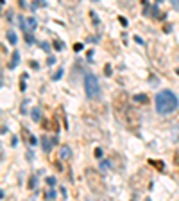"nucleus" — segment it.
Here are the masks:
<instances>
[{
	"label": "nucleus",
	"mask_w": 179,
	"mask_h": 201,
	"mask_svg": "<svg viewBox=\"0 0 179 201\" xmlns=\"http://www.w3.org/2000/svg\"><path fill=\"white\" fill-rule=\"evenodd\" d=\"M84 88H86V95L90 99H98L100 97V83H98L97 76L88 72L84 76Z\"/></svg>",
	"instance_id": "obj_4"
},
{
	"label": "nucleus",
	"mask_w": 179,
	"mask_h": 201,
	"mask_svg": "<svg viewBox=\"0 0 179 201\" xmlns=\"http://www.w3.org/2000/svg\"><path fill=\"white\" fill-rule=\"evenodd\" d=\"M43 126H45V127H49V126H50V120H47V122H43ZM52 127L56 129V133L59 131V127H57V124H56V120H52Z\"/></svg>",
	"instance_id": "obj_15"
},
{
	"label": "nucleus",
	"mask_w": 179,
	"mask_h": 201,
	"mask_svg": "<svg viewBox=\"0 0 179 201\" xmlns=\"http://www.w3.org/2000/svg\"><path fill=\"white\" fill-rule=\"evenodd\" d=\"M47 63H49V65H54V63H56V58H54V56H50L49 59H47Z\"/></svg>",
	"instance_id": "obj_24"
},
{
	"label": "nucleus",
	"mask_w": 179,
	"mask_h": 201,
	"mask_svg": "<svg viewBox=\"0 0 179 201\" xmlns=\"http://www.w3.org/2000/svg\"><path fill=\"white\" fill-rule=\"evenodd\" d=\"M84 176H86V183H88V187L91 188L93 194H102V192H104V188H106V185H104V178H102V174H100L98 170L88 167V169L84 170Z\"/></svg>",
	"instance_id": "obj_3"
},
{
	"label": "nucleus",
	"mask_w": 179,
	"mask_h": 201,
	"mask_svg": "<svg viewBox=\"0 0 179 201\" xmlns=\"http://www.w3.org/2000/svg\"><path fill=\"white\" fill-rule=\"evenodd\" d=\"M176 72H177V74H179V68H177V70H176Z\"/></svg>",
	"instance_id": "obj_30"
},
{
	"label": "nucleus",
	"mask_w": 179,
	"mask_h": 201,
	"mask_svg": "<svg viewBox=\"0 0 179 201\" xmlns=\"http://www.w3.org/2000/svg\"><path fill=\"white\" fill-rule=\"evenodd\" d=\"M18 61H20V52L15 50V52H13V59H11V65H9V66H11V68H15V66L18 65Z\"/></svg>",
	"instance_id": "obj_10"
},
{
	"label": "nucleus",
	"mask_w": 179,
	"mask_h": 201,
	"mask_svg": "<svg viewBox=\"0 0 179 201\" xmlns=\"http://www.w3.org/2000/svg\"><path fill=\"white\" fill-rule=\"evenodd\" d=\"M154 104H156V111L161 113V115H168L172 111H176L179 108V99L177 95L170 90H161L158 92L156 99H154Z\"/></svg>",
	"instance_id": "obj_2"
},
{
	"label": "nucleus",
	"mask_w": 179,
	"mask_h": 201,
	"mask_svg": "<svg viewBox=\"0 0 179 201\" xmlns=\"http://www.w3.org/2000/svg\"><path fill=\"white\" fill-rule=\"evenodd\" d=\"M113 109L118 117V120L122 122V126L131 131V133H138L140 129V124H142V119H140V113L132 108V104L129 102V95L125 92H118L113 99Z\"/></svg>",
	"instance_id": "obj_1"
},
{
	"label": "nucleus",
	"mask_w": 179,
	"mask_h": 201,
	"mask_svg": "<svg viewBox=\"0 0 179 201\" xmlns=\"http://www.w3.org/2000/svg\"><path fill=\"white\" fill-rule=\"evenodd\" d=\"M176 163H179V153H176Z\"/></svg>",
	"instance_id": "obj_29"
},
{
	"label": "nucleus",
	"mask_w": 179,
	"mask_h": 201,
	"mask_svg": "<svg viewBox=\"0 0 179 201\" xmlns=\"http://www.w3.org/2000/svg\"><path fill=\"white\" fill-rule=\"evenodd\" d=\"M25 40H27L29 43H34V40H32V36H31V34H25Z\"/></svg>",
	"instance_id": "obj_25"
},
{
	"label": "nucleus",
	"mask_w": 179,
	"mask_h": 201,
	"mask_svg": "<svg viewBox=\"0 0 179 201\" xmlns=\"http://www.w3.org/2000/svg\"><path fill=\"white\" fill-rule=\"evenodd\" d=\"M47 183H49L50 187H54L56 185V178H47Z\"/></svg>",
	"instance_id": "obj_19"
},
{
	"label": "nucleus",
	"mask_w": 179,
	"mask_h": 201,
	"mask_svg": "<svg viewBox=\"0 0 179 201\" xmlns=\"http://www.w3.org/2000/svg\"><path fill=\"white\" fill-rule=\"evenodd\" d=\"M172 138L176 140V142H179V124H176L172 127Z\"/></svg>",
	"instance_id": "obj_12"
},
{
	"label": "nucleus",
	"mask_w": 179,
	"mask_h": 201,
	"mask_svg": "<svg viewBox=\"0 0 179 201\" xmlns=\"http://www.w3.org/2000/svg\"><path fill=\"white\" fill-rule=\"evenodd\" d=\"M172 5H174V9H176V11H179V0H174V2H172Z\"/></svg>",
	"instance_id": "obj_22"
},
{
	"label": "nucleus",
	"mask_w": 179,
	"mask_h": 201,
	"mask_svg": "<svg viewBox=\"0 0 179 201\" xmlns=\"http://www.w3.org/2000/svg\"><path fill=\"white\" fill-rule=\"evenodd\" d=\"M47 198H50V199H54V198H56V192H54V190H50L49 194H47Z\"/></svg>",
	"instance_id": "obj_26"
},
{
	"label": "nucleus",
	"mask_w": 179,
	"mask_h": 201,
	"mask_svg": "<svg viewBox=\"0 0 179 201\" xmlns=\"http://www.w3.org/2000/svg\"><path fill=\"white\" fill-rule=\"evenodd\" d=\"M41 48L43 50H49V43H41Z\"/></svg>",
	"instance_id": "obj_28"
},
{
	"label": "nucleus",
	"mask_w": 179,
	"mask_h": 201,
	"mask_svg": "<svg viewBox=\"0 0 179 201\" xmlns=\"http://www.w3.org/2000/svg\"><path fill=\"white\" fill-rule=\"evenodd\" d=\"M70 156H72V151H70V147H68V145H63V147H61V158L68 160Z\"/></svg>",
	"instance_id": "obj_9"
},
{
	"label": "nucleus",
	"mask_w": 179,
	"mask_h": 201,
	"mask_svg": "<svg viewBox=\"0 0 179 201\" xmlns=\"http://www.w3.org/2000/svg\"><path fill=\"white\" fill-rule=\"evenodd\" d=\"M57 113H61V108H57ZM61 122H63V126L66 127V119L65 117H61Z\"/></svg>",
	"instance_id": "obj_23"
},
{
	"label": "nucleus",
	"mask_w": 179,
	"mask_h": 201,
	"mask_svg": "<svg viewBox=\"0 0 179 201\" xmlns=\"http://www.w3.org/2000/svg\"><path fill=\"white\" fill-rule=\"evenodd\" d=\"M74 50H75V52L82 50V43H75V45H74Z\"/></svg>",
	"instance_id": "obj_20"
},
{
	"label": "nucleus",
	"mask_w": 179,
	"mask_h": 201,
	"mask_svg": "<svg viewBox=\"0 0 179 201\" xmlns=\"http://www.w3.org/2000/svg\"><path fill=\"white\" fill-rule=\"evenodd\" d=\"M104 74H106V76H111V66H109V65L104 66Z\"/></svg>",
	"instance_id": "obj_18"
},
{
	"label": "nucleus",
	"mask_w": 179,
	"mask_h": 201,
	"mask_svg": "<svg viewBox=\"0 0 179 201\" xmlns=\"http://www.w3.org/2000/svg\"><path fill=\"white\" fill-rule=\"evenodd\" d=\"M132 101H134V102L147 104V102H149V97H147V95H143V93H138V95H134V97H132Z\"/></svg>",
	"instance_id": "obj_7"
},
{
	"label": "nucleus",
	"mask_w": 179,
	"mask_h": 201,
	"mask_svg": "<svg viewBox=\"0 0 179 201\" xmlns=\"http://www.w3.org/2000/svg\"><path fill=\"white\" fill-rule=\"evenodd\" d=\"M95 156H97V158H102V149H100V147L95 149Z\"/></svg>",
	"instance_id": "obj_21"
},
{
	"label": "nucleus",
	"mask_w": 179,
	"mask_h": 201,
	"mask_svg": "<svg viewBox=\"0 0 179 201\" xmlns=\"http://www.w3.org/2000/svg\"><path fill=\"white\" fill-rule=\"evenodd\" d=\"M149 165H154L156 169H160V170L163 169V163L161 162H156V160H149Z\"/></svg>",
	"instance_id": "obj_14"
},
{
	"label": "nucleus",
	"mask_w": 179,
	"mask_h": 201,
	"mask_svg": "<svg viewBox=\"0 0 179 201\" xmlns=\"http://www.w3.org/2000/svg\"><path fill=\"white\" fill-rule=\"evenodd\" d=\"M150 11H152L154 18H163V15L160 13V9H158V5H150Z\"/></svg>",
	"instance_id": "obj_13"
},
{
	"label": "nucleus",
	"mask_w": 179,
	"mask_h": 201,
	"mask_svg": "<svg viewBox=\"0 0 179 201\" xmlns=\"http://www.w3.org/2000/svg\"><path fill=\"white\" fill-rule=\"evenodd\" d=\"M29 144H32V145H36V144H38V140H36V137H32V138H31V142H29Z\"/></svg>",
	"instance_id": "obj_27"
},
{
	"label": "nucleus",
	"mask_w": 179,
	"mask_h": 201,
	"mask_svg": "<svg viewBox=\"0 0 179 201\" xmlns=\"http://www.w3.org/2000/svg\"><path fill=\"white\" fill-rule=\"evenodd\" d=\"M54 48H56V50H61V48H63V43H61V41H54Z\"/></svg>",
	"instance_id": "obj_17"
},
{
	"label": "nucleus",
	"mask_w": 179,
	"mask_h": 201,
	"mask_svg": "<svg viewBox=\"0 0 179 201\" xmlns=\"http://www.w3.org/2000/svg\"><path fill=\"white\" fill-rule=\"evenodd\" d=\"M31 115H32L34 122H39V120H41V109H39V108H34L32 111H31Z\"/></svg>",
	"instance_id": "obj_8"
},
{
	"label": "nucleus",
	"mask_w": 179,
	"mask_h": 201,
	"mask_svg": "<svg viewBox=\"0 0 179 201\" xmlns=\"http://www.w3.org/2000/svg\"><path fill=\"white\" fill-rule=\"evenodd\" d=\"M61 76H63V68H59V70H57V72L54 74V77H52V79H54V81H57V79L61 77Z\"/></svg>",
	"instance_id": "obj_16"
},
{
	"label": "nucleus",
	"mask_w": 179,
	"mask_h": 201,
	"mask_svg": "<svg viewBox=\"0 0 179 201\" xmlns=\"http://www.w3.org/2000/svg\"><path fill=\"white\" fill-rule=\"evenodd\" d=\"M54 142H57V137H54L52 140H49L47 135H43V137H41V144H43V151H45V153H49V151H50V147H52L50 144H54Z\"/></svg>",
	"instance_id": "obj_6"
},
{
	"label": "nucleus",
	"mask_w": 179,
	"mask_h": 201,
	"mask_svg": "<svg viewBox=\"0 0 179 201\" xmlns=\"http://www.w3.org/2000/svg\"><path fill=\"white\" fill-rule=\"evenodd\" d=\"M7 40H9V43H11V45H16V41H18L16 34H15L13 31H9V32H7Z\"/></svg>",
	"instance_id": "obj_11"
},
{
	"label": "nucleus",
	"mask_w": 179,
	"mask_h": 201,
	"mask_svg": "<svg viewBox=\"0 0 179 201\" xmlns=\"http://www.w3.org/2000/svg\"><path fill=\"white\" fill-rule=\"evenodd\" d=\"M34 29H36V18L27 16V18H25V29H23V32H25V34H31Z\"/></svg>",
	"instance_id": "obj_5"
}]
</instances>
